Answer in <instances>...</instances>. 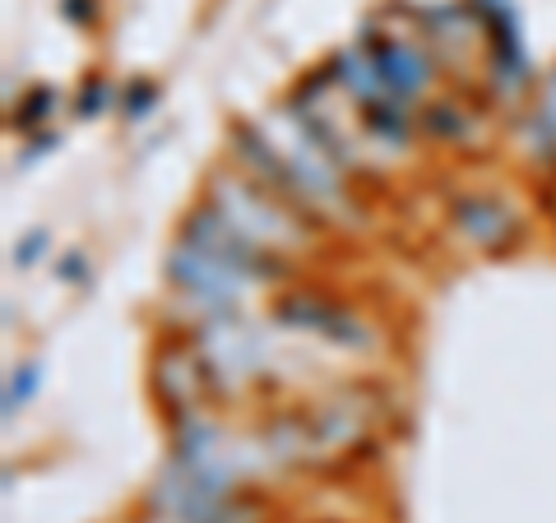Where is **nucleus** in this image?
Here are the masks:
<instances>
[{
  "mask_svg": "<svg viewBox=\"0 0 556 523\" xmlns=\"http://www.w3.org/2000/svg\"><path fill=\"white\" fill-rule=\"evenodd\" d=\"M218 218L228 222L232 232H241L251 241V246H269V241H298L302 232L292 228V222L283 218V208L260 200L251 186H237V181H218Z\"/></svg>",
  "mask_w": 556,
  "mask_h": 523,
  "instance_id": "obj_1",
  "label": "nucleus"
},
{
  "mask_svg": "<svg viewBox=\"0 0 556 523\" xmlns=\"http://www.w3.org/2000/svg\"><path fill=\"white\" fill-rule=\"evenodd\" d=\"M459 222L468 237H478L482 246H496L501 232H506V214L492 204V200H464L459 204Z\"/></svg>",
  "mask_w": 556,
  "mask_h": 523,
  "instance_id": "obj_3",
  "label": "nucleus"
},
{
  "mask_svg": "<svg viewBox=\"0 0 556 523\" xmlns=\"http://www.w3.org/2000/svg\"><path fill=\"white\" fill-rule=\"evenodd\" d=\"M371 61H376L380 84L394 89L399 98H408L427 84V61L417 51H408L404 42H371Z\"/></svg>",
  "mask_w": 556,
  "mask_h": 523,
  "instance_id": "obj_2",
  "label": "nucleus"
}]
</instances>
